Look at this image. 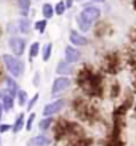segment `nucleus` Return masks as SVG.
Segmentation results:
<instances>
[{"label":"nucleus","mask_w":136,"mask_h":146,"mask_svg":"<svg viewBox=\"0 0 136 146\" xmlns=\"http://www.w3.org/2000/svg\"><path fill=\"white\" fill-rule=\"evenodd\" d=\"M2 60H3L7 69H8L10 72L15 76V77L22 76V72H24V64H22V61L18 60L16 56H13V55H3V56H2Z\"/></svg>","instance_id":"1"},{"label":"nucleus","mask_w":136,"mask_h":146,"mask_svg":"<svg viewBox=\"0 0 136 146\" xmlns=\"http://www.w3.org/2000/svg\"><path fill=\"white\" fill-rule=\"evenodd\" d=\"M99 16H101V10H99L98 7H93V5L85 7V8L82 10V13L79 15V18H80L82 21H85L90 26H91L94 21H98Z\"/></svg>","instance_id":"2"},{"label":"nucleus","mask_w":136,"mask_h":146,"mask_svg":"<svg viewBox=\"0 0 136 146\" xmlns=\"http://www.w3.org/2000/svg\"><path fill=\"white\" fill-rule=\"evenodd\" d=\"M64 106H66V100H56V101H53V103H48L47 106L43 108V116L51 117L53 114L59 112Z\"/></svg>","instance_id":"3"},{"label":"nucleus","mask_w":136,"mask_h":146,"mask_svg":"<svg viewBox=\"0 0 136 146\" xmlns=\"http://www.w3.org/2000/svg\"><path fill=\"white\" fill-rule=\"evenodd\" d=\"M69 87H71V79H67V77H58L55 82H53L51 93H53V95H58V93H61V92L67 90Z\"/></svg>","instance_id":"4"},{"label":"nucleus","mask_w":136,"mask_h":146,"mask_svg":"<svg viewBox=\"0 0 136 146\" xmlns=\"http://www.w3.org/2000/svg\"><path fill=\"white\" fill-rule=\"evenodd\" d=\"M10 47H11V52L15 55H22L26 48V39L21 37H11L10 39Z\"/></svg>","instance_id":"5"},{"label":"nucleus","mask_w":136,"mask_h":146,"mask_svg":"<svg viewBox=\"0 0 136 146\" xmlns=\"http://www.w3.org/2000/svg\"><path fill=\"white\" fill-rule=\"evenodd\" d=\"M64 58H66L67 63L74 64V63H77V61L80 60V52H79L75 47L69 45V47H66V50H64Z\"/></svg>","instance_id":"6"},{"label":"nucleus","mask_w":136,"mask_h":146,"mask_svg":"<svg viewBox=\"0 0 136 146\" xmlns=\"http://www.w3.org/2000/svg\"><path fill=\"white\" fill-rule=\"evenodd\" d=\"M69 39H71L72 45H77V47H83V45H88V39H86L83 34H80L79 31H71V34H69Z\"/></svg>","instance_id":"7"},{"label":"nucleus","mask_w":136,"mask_h":146,"mask_svg":"<svg viewBox=\"0 0 136 146\" xmlns=\"http://www.w3.org/2000/svg\"><path fill=\"white\" fill-rule=\"evenodd\" d=\"M50 141L51 140L47 137V135H37V137H34L32 140H29L27 146H48Z\"/></svg>","instance_id":"8"},{"label":"nucleus","mask_w":136,"mask_h":146,"mask_svg":"<svg viewBox=\"0 0 136 146\" xmlns=\"http://www.w3.org/2000/svg\"><path fill=\"white\" fill-rule=\"evenodd\" d=\"M74 68L71 63H67V61H61L59 64L56 66V72L59 74V76H69V74H72Z\"/></svg>","instance_id":"9"},{"label":"nucleus","mask_w":136,"mask_h":146,"mask_svg":"<svg viewBox=\"0 0 136 146\" xmlns=\"http://www.w3.org/2000/svg\"><path fill=\"white\" fill-rule=\"evenodd\" d=\"M0 98L3 100V109L5 111H11L13 109V96L7 92H0Z\"/></svg>","instance_id":"10"},{"label":"nucleus","mask_w":136,"mask_h":146,"mask_svg":"<svg viewBox=\"0 0 136 146\" xmlns=\"http://www.w3.org/2000/svg\"><path fill=\"white\" fill-rule=\"evenodd\" d=\"M7 87H8V93L11 95V96H15L16 93H19V87H18V84L13 79H10V77H7Z\"/></svg>","instance_id":"11"},{"label":"nucleus","mask_w":136,"mask_h":146,"mask_svg":"<svg viewBox=\"0 0 136 146\" xmlns=\"http://www.w3.org/2000/svg\"><path fill=\"white\" fill-rule=\"evenodd\" d=\"M18 29L21 31V32H24V34H27V32L30 31V21L26 19V18L19 19V21H18Z\"/></svg>","instance_id":"12"},{"label":"nucleus","mask_w":136,"mask_h":146,"mask_svg":"<svg viewBox=\"0 0 136 146\" xmlns=\"http://www.w3.org/2000/svg\"><path fill=\"white\" fill-rule=\"evenodd\" d=\"M42 13H43V16H45V19H50V18L55 15V8H53L50 3H45L42 7Z\"/></svg>","instance_id":"13"},{"label":"nucleus","mask_w":136,"mask_h":146,"mask_svg":"<svg viewBox=\"0 0 136 146\" xmlns=\"http://www.w3.org/2000/svg\"><path fill=\"white\" fill-rule=\"evenodd\" d=\"M22 125H24V114L21 112V114L16 117V122H15V125H13V132L18 133L19 130L22 129Z\"/></svg>","instance_id":"14"},{"label":"nucleus","mask_w":136,"mask_h":146,"mask_svg":"<svg viewBox=\"0 0 136 146\" xmlns=\"http://www.w3.org/2000/svg\"><path fill=\"white\" fill-rule=\"evenodd\" d=\"M38 50H40V43H38V42H34L32 45H30V52H29V60L30 61L38 55Z\"/></svg>","instance_id":"15"},{"label":"nucleus","mask_w":136,"mask_h":146,"mask_svg":"<svg viewBox=\"0 0 136 146\" xmlns=\"http://www.w3.org/2000/svg\"><path fill=\"white\" fill-rule=\"evenodd\" d=\"M51 50H53V43H47V45L43 47V52H42V58H43V61H48V60H50Z\"/></svg>","instance_id":"16"},{"label":"nucleus","mask_w":136,"mask_h":146,"mask_svg":"<svg viewBox=\"0 0 136 146\" xmlns=\"http://www.w3.org/2000/svg\"><path fill=\"white\" fill-rule=\"evenodd\" d=\"M51 124H53V119H51V117H45L43 120H40L38 129H40V130H47V129H50Z\"/></svg>","instance_id":"17"},{"label":"nucleus","mask_w":136,"mask_h":146,"mask_svg":"<svg viewBox=\"0 0 136 146\" xmlns=\"http://www.w3.org/2000/svg\"><path fill=\"white\" fill-rule=\"evenodd\" d=\"M64 11H66V3L64 2H58L55 7V15H64Z\"/></svg>","instance_id":"18"},{"label":"nucleus","mask_w":136,"mask_h":146,"mask_svg":"<svg viewBox=\"0 0 136 146\" xmlns=\"http://www.w3.org/2000/svg\"><path fill=\"white\" fill-rule=\"evenodd\" d=\"M29 7H30V0H19V8H21L22 15H27Z\"/></svg>","instance_id":"19"},{"label":"nucleus","mask_w":136,"mask_h":146,"mask_svg":"<svg viewBox=\"0 0 136 146\" xmlns=\"http://www.w3.org/2000/svg\"><path fill=\"white\" fill-rule=\"evenodd\" d=\"M77 24H79V29H80L82 32H86V31L91 29V26H90V24H86L85 21H82L80 18H77Z\"/></svg>","instance_id":"20"},{"label":"nucleus","mask_w":136,"mask_h":146,"mask_svg":"<svg viewBox=\"0 0 136 146\" xmlns=\"http://www.w3.org/2000/svg\"><path fill=\"white\" fill-rule=\"evenodd\" d=\"M45 27H47V19H42V21L35 23V29H37L38 32H43V31H45Z\"/></svg>","instance_id":"21"},{"label":"nucleus","mask_w":136,"mask_h":146,"mask_svg":"<svg viewBox=\"0 0 136 146\" xmlns=\"http://www.w3.org/2000/svg\"><path fill=\"white\" fill-rule=\"evenodd\" d=\"M18 100H19V104H24L26 100H27V95H26L24 90H21L19 93H18Z\"/></svg>","instance_id":"22"},{"label":"nucleus","mask_w":136,"mask_h":146,"mask_svg":"<svg viewBox=\"0 0 136 146\" xmlns=\"http://www.w3.org/2000/svg\"><path fill=\"white\" fill-rule=\"evenodd\" d=\"M37 100H38V93H37V95H34V98H32V100L29 101V103H27V109H29V111L32 109V108H34V104L37 103Z\"/></svg>","instance_id":"23"},{"label":"nucleus","mask_w":136,"mask_h":146,"mask_svg":"<svg viewBox=\"0 0 136 146\" xmlns=\"http://www.w3.org/2000/svg\"><path fill=\"white\" fill-rule=\"evenodd\" d=\"M34 119H35V114H30V116H29V119H27V125H26V129H27V130H30V129H32Z\"/></svg>","instance_id":"24"},{"label":"nucleus","mask_w":136,"mask_h":146,"mask_svg":"<svg viewBox=\"0 0 136 146\" xmlns=\"http://www.w3.org/2000/svg\"><path fill=\"white\" fill-rule=\"evenodd\" d=\"M10 129H13V127H10V125H0V132H8Z\"/></svg>","instance_id":"25"},{"label":"nucleus","mask_w":136,"mask_h":146,"mask_svg":"<svg viewBox=\"0 0 136 146\" xmlns=\"http://www.w3.org/2000/svg\"><path fill=\"white\" fill-rule=\"evenodd\" d=\"M64 3H66V8H71V7L74 5V0H66Z\"/></svg>","instance_id":"26"},{"label":"nucleus","mask_w":136,"mask_h":146,"mask_svg":"<svg viewBox=\"0 0 136 146\" xmlns=\"http://www.w3.org/2000/svg\"><path fill=\"white\" fill-rule=\"evenodd\" d=\"M35 85H38V72L35 74Z\"/></svg>","instance_id":"27"},{"label":"nucleus","mask_w":136,"mask_h":146,"mask_svg":"<svg viewBox=\"0 0 136 146\" xmlns=\"http://www.w3.org/2000/svg\"><path fill=\"white\" fill-rule=\"evenodd\" d=\"M133 10L136 11V0H133Z\"/></svg>","instance_id":"28"},{"label":"nucleus","mask_w":136,"mask_h":146,"mask_svg":"<svg viewBox=\"0 0 136 146\" xmlns=\"http://www.w3.org/2000/svg\"><path fill=\"white\" fill-rule=\"evenodd\" d=\"M2 109H3V106H2V103H0V119H2Z\"/></svg>","instance_id":"29"},{"label":"nucleus","mask_w":136,"mask_h":146,"mask_svg":"<svg viewBox=\"0 0 136 146\" xmlns=\"http://www.w3.org/2000/svg\"><path fill=\"white\" fill-rule=\"evenodd\" d=\"M93 2H98V3H101V2H106V0H93Z\"/></svg>","instance_id":"30"},{"label":"nucleus","mask_w":136,"mask_h":146,"mask_svg":"<svg viewBox=\"0 0 136 146\" xmlns=\"http://www.w3.org/2000/svg\"><path fill=\"white\" fill-rule=\"evenodd\" d=\"M0 145H2V140H0Z\"/></svg>","instance_id":"31"}]
</instances>
